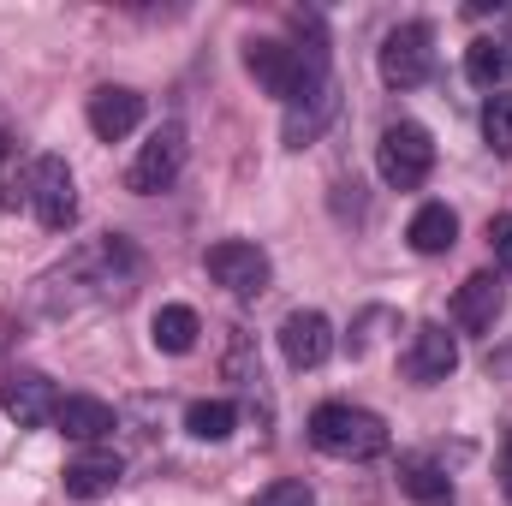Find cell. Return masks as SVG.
<instances>
[{"mask_svg":"<svg viewBox=\"0 0 512 506\" xmlns=\"http://www.w3.org/2000/svg\"><path fill=\"white\" fill-rule=\"evenodd\" d=\"M245 72H251L268 96H280L286 108H292V102H304V96H322V90H334V78H328V54H322V48L251 42V48H245Z\"/></svg>","mask_w":512,"mask_h":506,"instance_id":"cell-1","label":"cell"},{"mask_svg":"<svg viewBox=\"0 0 512 506\" xmlns=\"http://www.w3.org/2000/svg\"><path fill=\"white\" fill-rule=\"evenodd\" d=\"M310 441L328 459H376V453H387V423L364 405L328 399V405L310 411Z\"/></svg>","mask_w":512,"mask_h":506,"instance_id":"cell-2","label":"cell"},{"mask_svg":"<svg viewBox=\"0 0 512 506\" xmlns=\"http://www.w3.org/2000/svg\"><path fill=\"white\" fill-rule=\"evenodd\" d=\"M376 173H382L393 191H417L429 173H435V143L417 120H393L376 143Z\"/></svg>","mask_w":512,"mask_h":506,"instance_id":"cell-3","label":"cell"},{"mask_svg":"<svg viewBox=\"0 0 512 506\" xmlns=\"http://www.w3.org/2000/svg\"><path fill=\"white\" fill-rule=\"evenodd\" d=\"M24 203L30 215L48 227V233H66L78 221V179L60 155H36L30 161V185H24Z\"/></svg>","mask_w":512,"mask_h":506,"instance_id":"cell-4","label":"cell"},{"mask_svg":"<svg viewBox=\"0 0 512 506\" xmlns=\"http://www.w3.org/2000/svg\"><path fill=\"white\" fill-rule=\"evenodd\" d=\"M203 268H209V280L227 286L233 298H262L268 280H274L268 251L251 245V239H221V245H209V251H203Z\"/></svg>","mask_w":512,"mask_h":506,"instance_id":"cell-5","label":"cell"},{"mask_svg":"<svg viewBox=\"0 0 512 506\" xmlns=\"http://www.w3.org/2000/svg\"><path fill=\"white\" fill-rule=\"evenodd\" d=\"M376 66H382V78L393 90H417L429 72H435V30L429 24H399V30H387L382 54H376Z\"/></svg>","mask_w":512,"mask_h":506,"instance_id":"cell-6","label":"cell"},{"mask_svg":"<svg viewBox=\"0 0 512 506\" xmlns=\"http://www.w3.org/2000/svg\"><path fill=\"white\" fill-rule=\"evenodd\" d=\"M179 173H185V131L161 126L143 149H137V161L126 167V185L137 191V197H155V191H167Z\"/></svg>","mask_w":512,"mask_h":506,"instance_id":"cell-7","label":"cell"},{"mask_svg":"<svg viewBox=\"0 0 512 506\" xmlns=\"http://www.w3.org/2000/svg\"><path fill=\"white\" fill-rule=\"evenodd\" d=\"M280 358L292 370H322L334 358V322L322 310H292L280 322Z\"/></svg>","mask_w":512,"mask_h":506,"instance_id":"cell-8","label":"cell"},{"mask_svg":"<svg viewBox=\"0 0 512 506\" xmlns=\"http://www.w3.org/2000/svg\"><path fill=\"white\" fill-rule=\"evenodd\" d=\"M0 405H6V417L18 429H42L60 411V387L42 376V370H12V376L0 381Z\"/></svg>","mask_w":512,"mask_h":506,"instance_id":"cell-9","label":"cell"},{"mask_svg":"<svg viewBox=\"0 0 512 506\" xmlns=\"http://www.w3.org/2000/svg\"><path fill=\"white\" fill-rule=\"evenodd\" d=\"M453 370H459V340L441 322H423L411 334V346H405V376L417 381V387H435V381H447Z\"/></svg>","mask_w":512,"mask_h":506,"instance_id":"cell-10","label":"cell"},{"mask_svg":"<svg viewBox=\"0 0 512 506\" xmlns=\"http://www.w3.org/2000/svg\"><path fill=\"white\" fill-rule=\"evenodd\" d=\"M501 310H507V286H501L495 268L471 274V280L453 292V322H459L465 334H489V328L501 322Z\"/></svg>","mask_w":512,"mask_h":506,"instance_id":"cell-11","label":"cell"},{"mask_svg":"<svg viewBox=\"0 0 512 506\" xmlns=\"http://www.w3.org/2000/svg\"><path fill=\"white\" fill-rule=\"evenodd\" d=\"M120 477H126V459H120V453H108V447H90V453H78V459L66 465L60 489H66L72 501H102V495H114V489H120Z\"/></svg>","mask_w":512,"mask_h":506,"instance_id":"cell-12","label":"cell"},{"mask_svg":"<svg viewBox=\"0 0 512 506\" xmlns=\"http://www.w3.org/2000/svg\"><path fill=\"white\" fill-rule=\"evenodd\" d=\"M143 126V96L126 90V84H102L96 96H90V131L102 137V143H120L131 131Z\"/></svg>","mask_w":512,"mask_h":506,"instance_id":"cell-13","label":"cell"},{"mask_svg":"<svg viewBox=\"0 0 512 506\" xmlns=\"http://www.w3.org/2000/svg\"><path fill=\"white\" fill-rule=\"evenodd\" d=\"M399 495H405L411 506H459V489H453V477H447L435 459H423V453L399 459Z\"/></svg>","mask_w":512,"mask_h":506,"instance_id":"cell-14","label":"cell"},{"mask_svg":"<svg viewBox=\"0 0 512 506\" xmlns=\"http://www.w3.org/2000/svg\"><path fill=\"white\" fill-rule=\"evenodd\" d=\"M54 429H60L66 441H84V447H96V441L114 429V405H102V399H90V393H72V399H60V411H54Z\"/></svg>","mask_w":512,"mask_h":506,"instance_id":"cell-15","label":"cell"},{"mask_svg":"<svg viewBox=\"0 0 512 506\" xmlns=\"http://www.w3.org/2000/svg\"><path fill=\"white\" fill-rule=\"evenodd\" d=\"M405 239H411V251L417 256H447L453 251V239H459V215H453L447 203H423V209L411 215Z\"/></svg>","mask_w":512,"mask_h":506,"instance_id":"cell-16","label":"cell"},{"mask_svg":"<svg viewBox=\"0 0 512 506\" xmlns=\"http://www.w3.org/2000/svg\"><path fill=\"white\" fill-rule=\"evenodd\" d=\"M197 334H203V322H197V310H191V304H161V310H155V322H149L155 352H173V358H185V352L197 346Z\"/></svg>","mask_w":512,"mask_h":506,"instance_id":"cell-17","label":"cell"},{"mask_svg":"<svg viewBox=\"0 0 512 506\" xmlns=\"http://www.w3.org/2000/svg\"><path fill=\"white\" fill-rule=\"evenodd\" d=\"M334 108H340V96H334V90H322V96H304V102H292V108H286V126H280L286 149H304V143H316V137H322V126L334 120Z\"/></svg>","mask_w":512,"mask_h":506,"instance_id":"cell-18","label":"cell"},{"mask_svg":"<svg viewBox=\"0 0 512 506\" xmlns=\"http://www.w3.org/2000/svg\"><path fill=\"white\" fill-rule=\"evenodd\" d=\"M512 72V48L507 42H495V36H477L471 48H465V78L477 84V90H501Z\"/></svg>","mask_w":512,"mask_h":506,"instance_id":"cell-19","label":"cell"},{"mask_svg":"<svg viewBox=\"0 0 512 506\" xmlns=\"http://www.w3.org/2000/svg\"><path fill=\"white\" fill-rule=\"evenodd\" d=\"M233 423H239V405H233V399H197V405L185 411V429H191L197 441H227Z\"/></svg>","mask_w":512,"mask_h":506,"instance_id":"cell-20","label":"cell"},{"mask_svg":"<svg viewBox=\"0 0 512 506\" xmlns=\"http://www.w3.org/2000/svg\"><path fill=\"white\" fill-rule=\"evenodd\" d=\"M18 161H24V143L12 131H0V209H18V197L30 185V173L18 179Z\"/></svg>","mask_w":512,"mask_h":506,"instance_id":"cell-21","label":"cell"},{"mask_svg":"<svg viewBox=\"0 0 512 506\" xmlns=\"http://www.w3.org/2000/svg\"><path fill=\"white\" fill-rule=\"evenodd\" d=\"M483 143L495 155H512V90H495L483 108Z\"/></svg>","mask_w":512,"mask_h":506,"instance_id":"cell-22","label":"cell"},{"mask_svg":"<svg viewBox=\"0 0 512 506\" xmlns=\"http://www.w3.org/2000/svg\"><path fill=\"white\" fill-rule=\"evenodd\" d=\"M251 506H316V495H310L304 477H274L268 489H256Z\"/></svg>","mask_w":512,"mask_h":506,"instance_id":"cell-23","label":"cell"},{"mask_svg":"<svg viewBox=\"0 0 512 506\" xmlns=\"http://www.w3.org/2000/svg\"><path fill=\"white\" fill-rule=\"evenodd\" d=\"M489 251H495V262L512 274V215H495V221H489Z\"/></svg>","mask_w":512,"mask_h":506,"instance_id":"cell-24","label":"cell"},{"mask_svg":"<svg viewBox=\"0 0 512 506\" xmlns=\"http://www.w3.org/2000/svg\"><path fill=\"white\" fill-rule=\"evenodd\" d=\"M501 489H507V501H512V435H507V447H501Z\"/></svg>","mask_w":512,"mask_h":506,"instance_id":"cell-25","label":"cell"}]
</instances>
